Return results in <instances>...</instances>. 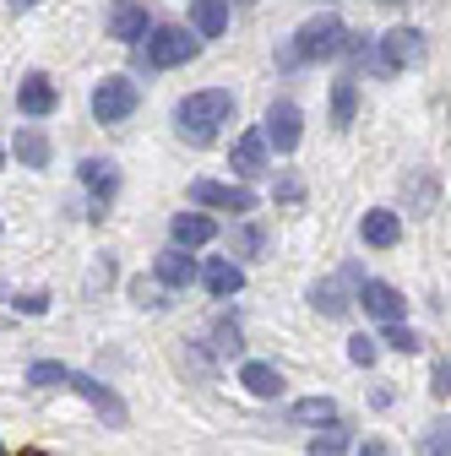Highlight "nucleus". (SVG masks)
<instances>
[{"mask_svg":"<svg viewBox=\"0 0 451 456\" xmlns=\"http://www.w3.org/2000/svg\"><path fill=\"white\" fill-rule=\"evenodd\" d=\"M354 114H359V77H337L332 82V126L348 131Z\"/></svg>","mask_w":451,"mask_h":456,"instance_id":"21","label":"nucleus"},{"mask_svg":"<svg viewBox=\"0 0 451 456\" xmlns=\"http://www.w3.org/2000/svg\"><path fill=\"white\" fill-rule=\"evenodd\" d=\"M54 103H61V87H54L44 71H33V77L17 82V109L28 114V120H44V114H54Z\"/></svg>","mask_w":451,"mask_h":456,"instance_id":"13","label":"nucleus"},{"mask_svg":"<svg viewBox=\"0 0 451 456\" xmlns=\"http://www.w3.org/2000/svg\"><path fill=\"white\" fill-rule=\"evenodd\" d=\"M191 33L196 38H223L229 33V0H191Z\"/></svg>","mask_w":451,"mask_h":456,"instance_id":"20","label":"nucleus"},{"mask_svg":"<svg viewBox=\"0 0 451 456\" xmlns=\"http://www.w3.org/2000/svg\"><path fill=\"white\" fill-rule=\"evenodd\" d=\"M77 175H82V185L93 191V201H98V207H109V201H115V191H120V168L109 163V158H82V168H77Z\"/></svg>","mask_w":451,"mask_h":456,"instance_id":"18","label":"nucleus"},{"mask_svg":"<svg viewBox=\"0 0 451 456\" xmlns=\"http://www.w3.org/2000/svg\"><path fill=\"white\" fill-rule=\"evenodd\" d=\"M435 396H451V359H440L435 364V386H430Z\"/></svg>","mask_w":451,"mask_h":456,"instance_id":"32","label":"nucleus"},{"mask_svg":"<svg viewBox=\"0 0 451 456\" xmlns=\"http://www.w3.org/2000/svg\"><path fill=\"white\" fill-rule=\"evenodd\" d=\"M0 456H6V445H0Z\"/></svg>","mask_w":451,"mask_h":456,"instance_id":"36","label":"nucleus"},{"mask_svg":"<svg viewBox=\"0 0 451 456\" xmlns=\"http://www.w3.org/2000/svg\"><path fill=\"white\" fill-rule=\"evenodd\" d=\"M289 419L294 424H337V403L332 396H305V403L289 408Z\"/></svg>","mask_w":451,"mask_h":456,"instance_id":"23","label":"nucleus"},{"mask_svg":"<svg viewBox=\"0 0 451 456\" xmlns=\"http://www.w3.org/2000/svg\"><path fill=\"white\" fill-rule=\"evenodd\" d=\"M71 391L77 396H87V403L109 419V424H126V403L115 396V386H103L98 375H87V370H71Z\"/></svg>","mask_w":451,"mask_h":456,"instance_id":"12","label":"nucleus"},{"mask_svg":"<svg viewBox=\"0 0 451 456\" xmlns=\"http://www.w3.org/2000/svg\"><path fill=\"white\" fill-rule=\"evenodd\" d=\"M343 49H348V28L337 22L332 12H321V17H310L305 28H294V33H289V44L277 49V61H283L289 71H299V66H321V61H337Z\"/></svg>","mask_w":451,"mask_h":456,"instance_id":"2","label":"nucleus"},{"mask_svg":"<svg viewBox=\"0 0 451 456\" xmlns=\"http://www.w3.org/2000/svg\"><path fill=\"white\" fill-rule=\"evenodd\" d=\"M261 136H266V147H272L277 158H289V152L299 147V136H305V114H299V103H294V98H272Z\"/></svg>","mask_w":451,"mask_h":456,"instance_id":"6","label":"nucleus"},{"mask_svg":"<svg viewBox=\"0 0 451 456\" xmlns=\"http://www.w3.org/2000/svg\"><path fill=\"white\" fill-rule=\"evenodd\" d=\"M424 456H451V419H435L424 429Z\"/></svg>","mask_w":451,"mask_h":456,"instance_id":"29","label":"nucleus"},{"mask_svg":"<svg viewBox=\"0 0 451 456\" xmlns=\"http://www.w3.org/2000/svg\"><path fill=\"white\" fill-rule=\"evenodd\" d=\"M375 354H381V337H365V331H359V337H348V359H354L359 370H370V364H375Z\"/></svg>","mask_w":451,"mask_h":456,"instance_id":"30","label":"nucleus"},{"mask_svg":"<svg viewBox=\"0 0 451 456\" xmlns=\"http://www.w3.org/2000/svg\"><path fill=\"white\" fill-rule=\"evenodd\" d=\"M359 456H391V445H386V440H365Z\"/></svg>","mask_w":451,"mask_h":456,"instance_id":"34","label":"nucleus"},{"mask_svg":"<svg viewBox=\"0 0 451 456\" xmlns=\"http://www.w3.org/2000/svg\"><path fill=\"white\" fill-rule=\"evenodd\" d=\"M201 289H207L212 299H234V294L245 289V266H240L234 256H212V261L201 266Z\"/></svg>","mask_w":451,"mask_h":456,"instance_id":"14","label":"nucleus"},{"mask_svg":"<svg viewBox=\"0 0 451 456\" xmlns=\"http://www.w3.org/2000/svg\"><path fill=\"white\" fill-rule=\"evenodd\" d=\"M359 240L370 245V250H391L403 240V217L391 212V207H370L365 217H359Z\"/></svg>","mask_w":451,"mask_h":456,"instance_id":"15","label":"nucleus"},{"mask_svg":"<svg viewBox=\"0 0 451 456\" xmlns=\"http://www.w3.org/2000/svg\"><path fill=\"white\" fill-rule=\"evenodd\" d=\"M196 49H201V38H196L191 28L163 22V28H152V33L136 44V66H142V71H175V66L196 61Z\"/></svg>","mask_w":451,"mask_h":456,"instance_id":"3","label":"nucleus"},{"mask_svg":"<svg viewBox=\"0 0 451 456\" xmlns=\"http://www.w3.org/2000/svg\"><path fill=\"white\" fill-rule=\"evenodd\" d=\"M12 152H17L22 168H49V136H44V131H17Z\"/></svg>","mask_w":451,"mask_h":456,"instance_id":"22","label":"nucleus"},{"mask_svg":"<svg viewBox=\"0 0 451 456\" xmlns=\"http://www.w3.org/2000/svg\"><path fill=\"white\" fill-rule=\"evenodd\" d=\"M229 120H234V87H201V93H185L175 103V136L185 147L217 142V131Z\"/></svg>","mask_w":451,"mask_h":456,"instance_id":"1","label":"nucleus"},{"mask_svg":"<svg viewBox=\"0 0 451 456\" xmlns=\"http://www.w3.org/2000/svg\"><path fill=\"white\" fill-rule=\"evenodd\" d=\"M28 386H44V391H54V386H71V364L38 359V364H28Z\"/></svg>","mask_w":451,"mask_h":456,"instance_id":"24","label":"nucleus"},{"mask_svg":"<svg viewBox=\"0 0 451 456\" xmlns=\"http://www.w3.org/2000/svg\"><path fill=\"white\" fill-rule=\"evenodd\" d=\"M152 277L163 282L168 294H175V289H191V282H201V266L191 261V250L168 245V250H158V261H152Z\"/></svg>","mask_w":451,"mask_h":456,"instance_id":"11","label":"nucleus"},{"mask_svg":"<svg viewBox=\"0 0 451 456\" xmlns=\"http://www.w3.org/2000/svg\"><path fill=\"white\" fill-rule=\"evenodd\" d=\"M103 33L115 44H142L152 33V17H147V0H109L103 12Z\"/></svg>","mask_w":451,"mask_h":456,"instance_id":"7","label":"nucleus"},{"mask_svg":"<svg viewBox=\"0 0 451 456\" xmlns=\"http://www.w3.org/2000/svg\"><path fill=\"white\" fill-rule=\"evenodd\" d=\"M348 289H354V294L365 289V277H359V266H348V272H337V277H326V282H316V289H310V305H316L321 315H332V321H343V315L354 310V299H348Z\"/></svg>","mask_w":451,"mask_h":456,"instance_id":"8","label":"nucleus"},{"mask_svg":"<svg viewBox=\"0 0 451 456\" xmlns=\"http://www.w3.org/2000/svg\"><path fill=\"white\" fill-rule=\"evenodd\" d=\"M266 136L261 131H245L240 142H234V158H229V168H234V175L240 180H256V175H266Z\"/></svg>","mask_w":451,"mask_h":456,"instance_id":"19","label":"nucleus"},{"mask_svg":"<svg viewBox=\"0 0 451 456\" xmlns=\"http://www.w3.org/2000/svg\"><path fill=\"white\" fill-rule=\"evenodd\" d=\"M17 305H22V310H28V315H44V310H49V299H44V294H22V299H17Z\"/></svg>","mask_w":451,"mask_h":456,"instance_id":"33","label":"nucleus"},{"mask_svg":"<svg viewBox=\"0 0 451 456\" xmlns=\"http://www.w3.org/2000/svg\"><path fill=\"white\" fill-rule=\"evenodd\" d=\"M348 451V429L343 424H326L316 440H310V456H343Z\"/></svg>","mask_w":451,"mask_h":456,"instance_id":"25","label":"nucleus"},{"mask_svg":"<svg viewBox=\"0 0 451 456\" xmlns=\"http://www.w3.org/2000/svg\"><path fill=\"white\" fill-rule=\"evenodd\" d=\"M191 207H223V212H256V196L245 185H217V180H191Z\"/></svg>","mask_w":451,"mask_h":456,"instance_id":"9","label":"nucleus"},{"mask_svg":"<svg viewBox=\"0 0 451 456\" xmlns=\"http://www.w3.org/2000/svg\"><path fill=\"white\" fill-rule=\"evenodd\" d=\"M136 103H142V87H136L131 77H103V82L93 87V98H87V109H93L98 126H120V120H131Z\"/></svg>","mask_w":451,"mask_h":456,"instance_id":"5","label":"nucleus"},{"mask_svg":"<svg viewBox=\"0 0 451 456\" xmlns=\"http://www.w3.org/2000/svg\"><path fill=\"white\" fill-rule=\"evenodd\" d=\"M234 250H240V256H261V250H266V234H261L256 223H240V228H234Z\"/></svg>","mask_w":451,"mask_h":456,"instance_id":"31","label":"nucleus"},{"mask_svg":"<svg viewBox=\"0 0 451 456\" xmlns=\"http://www.w3.org/2000/svg\"><path fill=\"white\" fill-rule=\"evenodd\" d=\"M168 240H175L180 250H201L217 240V223L207 212H175V223H168Z\"/></svg>","mask_w":451,"mask_h":456,"instance_id":"16","label":"nucleus"},{"mask_svg":"<svg viewBox=\"0 0 451 456\" xmlns=\"http://www.w3.org/2000/svg\"><path fill=\"white\" fill-rule=\"evenodd\" d=\"M240 386L250 396H261V403H277V396H283V370L266 364V359H245L240 364Z\"/></svg>","mask_w":451,"mask_h":456,"instance_id":"17","label":"nucleus"},{"mask_svg":"<svg viewBox=\"0 0 451 456\" xmlns=\"http://www.w3.org/2000/svg\"><path fill=\"white\" fill-rule=\"evenodd\" d=\"M212 337H217V342H212V348H217L223 359H234V354L245 348V337H240V321H229V315H223V321L212 326Z\"/></svg>","mask_w":451,"mask_h":456,"instance_id":"26","label":"nucleus"},{"mask_svg":"<svg viewBox=\"0 0 451 456\" xmlns=\"http://www.w3.org/2000/svg\"><path fill=\"white\" fill-rule=\"evenodd\" d=\"M163 294H168V289H163L158 277H152V282H147V277H136V282H131V299H136L142 310H163V305H168Z\"/></svg>","mask_w":451,"mask_h":456,"instance_id":"28","label":"nucleus"},{"mask_svg":"<svg viewBox=\"0 0 451 456\" xmlns=\"http://www.w3.org/2000/svg\"><path fill=\"white\" fill-rule=\"evenodd\" d=\"M38 6V0H12V12H33Z\"/></svg>","mask_w":451,"mask_h":456,"instance_id":"35","label":"nucleus"},{"mask_svg":"<svg viewBox=\"0 0 451 456\" xmlns=\"http://www.w3.org/2000/svg\"><path fill=\"white\" fill-rule=\"evenodd\" d=\"M419 61H424V33H419V28H391V33L375 38L370 71H375V77H398V71H408V66H419Z\"/></svg>","mask_w":451,"mask_h":456,"instance_id":"4","label":"nucleus"},{"mask_svg":"<svg viewBox=\"0 0 451 456\" xmlns=\"http://www.w3.org/2000/svg\"><path fill=\"white\" fill-rule=\"evenodd\" d=\"M359 305H365V315H375L381 326H398V321L408 315V299H403L398 289H391V282H381V277H365Z\"/></svg>","mask_w":451,"mask_h":456,"instance_id":"10","label":"nucleus"},{"mask_svg":"<svg viewBox=\"0 0 451 456\" xmlns=\"http://www.w3.org/2000/svg\"><path fill=\"white\" fill-rule=\"evenodd\" d=\"M381 342H386L391 354H419V331L403 326V321H398V326H381Z\"/></svg>","mask_w":451,"mask_h":456,"instance_id":"27","label":"nucleus"}]
</instances>
